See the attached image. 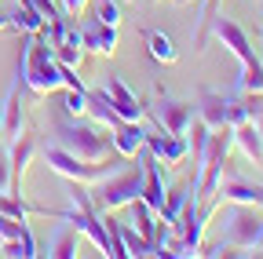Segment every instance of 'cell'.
<instances>
[{"mask_svg": "<svg viewBox=\"0 0 263 259\" xmlns=\"http://www.w3.org/2000/svg\"><path fill=\"white\" fill-rule=\"evenodd\" d=\"M22 84L29 95H37V99H44V95L59 91L66 84L62 77V62L55 58L51 44L44 41V33H26V44H22Z\"/></svg>", "mask_w": 263, "mask_h": 259, "instance_id": "cell-1", "label": "cell"}, {"mask_svg": "<svg viewBox=\"0 0 263 259\" xmlns=\"http://www.w3.org/2000/svg\"><path fill=\"white\" fill-rule=\"evenodd\" d=\"M55 146H62L66 153H73L81 161H110L114 157V143H110V128L84 121V117H70L55 128Z\"/></svg>", "mask_w": 263, "mask_h": 259, "instance_id": "cell-2", "label": "cell"}, {"mask_svg": "<svg viewBox=\"0 0 263 259\" xmlns=\"http://www.w3.org/2000/svg\"><path fill=\"white\" fill-rule=\"evenodd\" d=\"M91 190V205L99 212H117L124 205H132L143 190V168H114L110 175H103L99 183L88 186Z\"/></svg>", "mask_w": 263, "mask_h": 259, "instance_id": "cell-3", "label": "cell"}, {"mask_svg": "<svg viewBox=\"0 0 263 259\" xmlns=\"http://www.w3.org/2000/svg\"><path fill=\"white\" fill-rule=\"evenodd\" d=\"M230 150H234V128L223 124V128H216V132H212L209 153H205L201 168H197V175H194V197H197V201H212V197H216V186H219V179H223V165H227Z\"/></svg>", "mask_w": 263, "mask_h": 259, "instance_id": "cell-4", "label": "cell"}, {"mask_svg": "<svg viewBox=\"0 0 263 259\" xmlns=\"http://www.w3.org/2000/svg\"><path fill=\"white\" fill-rule=\"evenodd\" d=\"M41 157H44V165L55 172V175H62L66 183H99L103 175H110L117 165H114V157L110 161H81V157H73V153H66L62 146H41Z\"/></svg>", "mask_w": 263, "mask_h": 259, "instance_id": "cell-5", "label": "cell"}, {"mask_svg": "<svg viewBox=\"0 0 263 259\" xmlns=\"http://www.w3.org/2000/svg\"><path fill=\"white\" fill-rule=\"evenodd\" d=\"M259 230H263V215L252 205H234L223 219V241L234 248H256Z\"/></svg>", "mask_w": 263, "mask_h": 259, "instance_id": "cell-6", "label": "cell"}, {"mask_svg": "<svg viewBox=\"0 0 263 259\" xmlns=\"http://www.w3.org/2000/svg\"><path fill=\"white\" fill-rule=\"evenodd\" d=\"M41 153V135L37 132H22L11 139V150H8V157H11V193H22V179H26V168L33 165V157Z\"/></svg>", "mask_w": 263, "mask_h": 259, "instance_id": "cell-7", "label": "cell"}, {"mask_svg": "<svg viewBox=\"0 0 263 259\" xmlns=\"http://www.w3.org/2000/svg\"><path fill=\"white\" fill-rule=\"evenodd\" d=\"M22 91H26L22 70L15 66V77H11L8 95H4V106H0V135H8V139H15L22 132V121H26V113H22Z\"/></svg>", "mask_w": 263, "mask_h": 259, "instance_id": "cell-8", "label": "cell"}, {"mask_svg": "<svg viewBox=\"0 0 263 259\" xmlns=\"http://www.w3.org/2000/svg\"><path fill=\"white\" fill-rule=\"evenodd\" d=\"M103 91L110 95V106H114V113L121 117V121H143V103L136 99V91H132L117 73H106V81H103Z\"/></svg>", "mask_w": 263, "mask_h": 259, "instance_id": "cell-9", "label": "cell"}, {"mask_svg": "<svg viewBox=\"0 0 263 259\" xmlns=\"http://www.w3.org/2000/svg\"><path fill=\"white\" fill-rule=\"evenodd\" d=\"M154 121H157V128H164L168 135H186V128H190V121H194V106L190 103H179V99H161L157 106H154Z\"/></svg>", "mask_w": 263, "mask_h": 259, "instance_id": "cell-10", "label": "cell"}, {"mask_svg": "<svg viewBox=\"0 0 263 259\" xmlns=\"http://www.w3.org/2000/svg\"><path fill=\"white\" fill-rule=\"evenodd\" d=\"M209 29H212L216 41H219L230 55H234L238 62H245V58H252V55H256V51H252V44H249V33H245V29H241L234 18H219V15H216Z\"/></svg>", "mask_w": 263, "mask_h": 259, "instance_id": "cell-11", "label": "cell"}, {"mask_svg": "<svg viewBox=\"0 0 263 259\" xmlns=\"http://www.w3.org/2000/svg\"><path fill=\"white\" fill-rule=\"evenodd\" d=\"M110 143H114V153L132 161V157H139L143 143H146V128L139 121H117L110 128Z\"/></svg>", "mask_w": 263, "mask_h": 259, "instance_id": "cell-12", "label": "cell"}, {"mask_svg": "<svg viewBox=\"0 0 263 259\" xmlns=\"http://www.w3.org/2000/svg\"><path fill=\"white\" fill-rule=\"evenodd\" d=\"M143 150L157 161V165H179V161L186 157V139H179V135H168L161 128V132H146V143H143Z\"/></svg>", "mask_w": 263, "mask_h": 259, "instance_id": "cell-13", "label": "cell"}, {"mask_svg": "<svg viewBox=\"0 0 263 259\" xmlns=\"http://www.w3.org/2000/svg\"><path fill=\"white\" fill-rule=\"evenodd\" d=\"M216 197L219 201H230V205H252V208H263V183H249V179H219L216 186Z\"/></svg>", "mask_w": 263, "mask_h": 259, "instance_id": "cell-14", "label": "cell"}, {"mask_svg": "<svg viewBox=\"0 0 263 259\" xmlns=\"http://www.w3.org/2000/svg\"><path fill=\"white\" fill-rule=\"evenodd\" d=\"M81 44H84V51H95V55H114L117 51V26L88 18L81 26Z\"/></svg>", "mask_w": 263, "mask_h": 259, "instance_id": "cell-15", "label": "cell"}, {"mask_svg": "<svg viewBox=\"0 0 263 259\" xmlns=\"http://www.w3.org/2000/svg\"><path fill=\"white\" fill-rule=\"evenodd\" d=\"M197 117H201L212 132L227 124V95L212 91V88H201L197 91Z\"/></svg>", "mask_w": 263, "mask_h": 259, "instance_id": "cell-16", "label": "cell"}, {"mask_svg": "<svg viewBox=\"0 0 263 259\" xmlns=\"http://www.w3.org/2000/svg\"><path fill=\"white\" fill-rule=\"evenodd\" d=\"M234 146L245 153L249 165H263V139H259V132H256V124H252V121L234 124Z\"/></svg>", "mask_w": 263, "mask_h": 259, "instance_id": "cell-17", "label": "cell"}, {"mask_svg": "<svg viewBox=\"0 0 263 259\" xmlns=\"http://www.w3.org/2000/svg\"><path fill=\"white\" fill-rule=\"evenodd\" d=\"M84 99H88V117L95 121V124H103V128H114L121 117L114 113V106H110V95L103 91V88H84Z\"/></svg>", "mask_w": 263, "mask_h": 259, "instance_id": "cell-18", "label": "cell"}, {"mask_svg": "<svg viewBox=\"0 0 263 259\" xmlns=\"http://www.w3.org/2000/svg\"><path fill=\"white\" fill-rule=\"evenodd\" d=\"M183 139H186V153H194V168H201V161H205V153H209V139H212V128H209V124H205L201 117H194Z\"/></svg>", "mask_w": 263, "mask_h": 259, "instance_id": "cell-19", "label": "cell"}, {"mask_svg": "<svg viewBox=\"0 0 263 259\" xmlns=\"http://www.w3.org/2000/svg\"><path fill=\"white\" fill-rule=\"evenodd\" d=\"M190 193H194V186H190V183H183V186H172V190H164V205H161L157 219L172 226V223L179 219V212L186 208V201H190Z\"/></svg>", "mask_w": 263, "mask_h": 259, "instance_id": "cell-20", "label": "cell"}, {"mask_svg": "<svg viewBox=\"0 0 263 259\" xmlns=\"http://www.w3.org/2000/svg\"><path fill=\"white\" fill-rule=\"evenodd\" d=\"M55 51V58L62 62V66H70V70H77L81 66V58H84V44H81V29H66V37L51 48Z\"/></svg>", "mask_w": 263, "mask_h": 259, "instance_id": "cell-21", "label": "cell"}, {"mask_svg": "<svg viewBox=\"0 0 263 259\" xmlns=\"http://www.w3.org/2000/svg\"><path fill=\"white\" fill-rule=\"evenodd\" d=\"M146 48H150L154 62H164V66L179 62V48L172 44V37H168V33H161V29H146Z\"/></svg>", "mask_w": 263, "mask_h": 259, "instance_id": "cell-22", "label": "cell"}, {"mask_svg": "<svg viewBox=\"0 0 263 259\" xmlns=\"http://www.w3.org/2000/svg\"><path fill=\"white\" fill-rule=\"evenodd\" d=\"M117 223V219H114ZM117 237H121V245H124V252L128 255H136V259H143V255H154V245L136 230V226H128V223H117Z\"/></svg>", "mask_w": 263, "mask_h": 259, "instance_id": "cell-23", "label": "cell"}, {"mask_svg": "<svg viewBox=\"0 0 263 259\" xmlns=\"http://www.w3.org/2000/svg\"><path fill=\"white\" fill-rule=\"evenodd\" d=\"M128 208H132V223H136V230H139V234H143V237H146V241L154 245V230H157V212H154V208H150V205H146L143 197H136V201H132Z\"/></svg>", "mask_w": 263, "mask_h": 259, "instance_id": "cell-24", "label": "cell"}, {"mask_svg": "<svg viewBox=\"0 0 263 259\" xmlns=\"http://www.w3.org/2000/svg\"><path fill=\"white\" fill-rule=\"evenodd\" d=\"M48 255H55V259H73L77 255V230L73 226L55 230V237L48 241Z\"/></svg>", "mask_w": 263, "mask_h": 259, "instance_id": "cell-25", "label": "cell"}, {"mask_svg": "<svg viewBox=\"0 0 263 259\" xmlns=\"http://www.w3.org/2000/svg\"><path fill=\"white\" fill-rule=\"evenodd\" d=\"M238 91H263V58H259V55H252V58L241 62Z\"/></svg>", "mask_w": 263, "mask_h": 259, "instance_id": "cell-26", "label": "cell"}, {"mask_svg": "<svg viewBox=\"0 0 263 259\" xmlns=\"http://www.w3.org/2000/svg\"><path fill=\"white\" fill-rule=\"evenodd\" d=\"M8 18H11V29H22V33H41V29H44V18L33 11L26 0H18L15 15H8Z\"/></svg>", "mask_w": 263, "mask_h": 259, "instance_id": "cell-27", "label": "cell"}, {"mask_svg": "<svg viewBox=\"0 0 263 259\" xmlns=\"http://www.w3.org/2000/svg\"><path fill=\"white\" fill-rule=\"evenodd\" d=\"M62 110H66V117H88V99H84V88H70V91H66Z\"/></svg>", "mask_w": 263, "mask_h": 259, "instance_id": "cell-28", "label": "cell"}, {"mask_svg": "<svg viewBox=\"0 0 263 259\" xmlns=\"http://www.w3.org/2000/svg\"><path fill=\"white\" fill-rule=\"evenodd\" d=\"M99 22H106V26H121V11H117V0H95V15Z\"/></svg>", "mask_w": 263, "mask_h": 259, "instance_id": "cell-29", "label": "cell"}, {"mask_svg": "<svg viewBox=\"0 0 263 259\" xmlns=\"http://www.w3.org/2000/svg\"><path fill=\"white\" fill-rule=\"evenodd\" d=\"M26 4H29L33 11H37L44 22H55V18H62V8L55 4V0H26Z\"/></svg>", "mask_w": 263, "mask_h": 259, "instance_id": "cell-30", "label": "cell"}, {"mask_svg": "<svg viewBox=\"0 0 263 259\" xmlns=\"http://www.w3.org/2000/svg\"><path fill=\"white\" fill-rule=\"evenodd\" d=\"M18 230H22V223L0 212V245H4V241H15V237H18Z\"/></svg>", "mask_w": 263, "mask_h": 259, "instance_id": "cell-31", "label": "cell"}, {"mask_svg": "<svg viewBox=\"0 0 263 259\" xmlns=\"http://www.w3.org/2000/svg\"><path fill=\"white\" fill-rule=\"evenodd\" d=\"M241 121H249L245 103H241V99H227V124L234 128V124H241Z\"/></svg>", "mask_w": 263, "mask_h": 259, "instance_id": "cell-32", "label": "cell"}, {"mask_svg": "<svg viewBox=\"0 0 263 259\" xmlns=\"http://www.w3.org/2000/svg\"><path fill=\"white\" fill-rule=\"evenodd\" d=\"M8 190H11V157L0 146V193H8Z\"/></svg>", "mask_w": 263, "mask_h": 259, "instance_id": "cell-33", "label": "cell"}, {"mask_svg": "<svg viewBox=\"0 0 263 259\" xmlns=\"http://www.w3.org/2000/svg\"><path fill=\"white\" fill-rule=\"evenodd\" d=\"M18 241H22V259L41 255V252H37V241H33V234H29V226H26V223H22V230H18Z\"/></svg>", "mask_w": 263, "mask_h": 259, "instance_id": "cell-34", "label": "cell"}, {"mask_svg": "<svg viewBox=\"0 0 263 259\" xmlns=\"http://www.w3.org/2000/svg\"><path fill=\"white\" fill-rule=\"evenodd\" d=\"M88 4V0H59V8H62V15H81V8Z\"/></svg>", "mask_w": 263, "mask_h": 259, "instance_id": "cell-35", "label": "cell"}, {"mask_svg": "<svg viewBox=\"0 0 263 259\" xmlns=\"http://www.w3.org/2000/svg\"><path fill=\"white\" fill-rule=\"evenodd\" d=\"M4 29H11V18H8V15H0V33H4Z\"/></svg>", "mask_w": 263, "mask_h": 259, "instance_id": "cell-36", "label": "cell"}, {"mask_svg": "<svg viewBox=\"0 0 263 259\" xmlns=\"http://www.w3.org/2000/svg\"><path fill=\"white\" fill-rule=\"evenodd\" d=\"M256 252L263 255V230H259V237H256Z\"/></svg>", "mask_w": 263, "mask_h": 259, "instance_id": "cell-37", "label": "cell"}, {"mask_svg": "<svg viewBox=\"0 0 263 259\" xmlns=\"http://www.w3.org/2000/svg\"><path fill=\"white\" fill-rule=\"evenodd\" d=\"M55 4H59V0H55Z\"/></svg>", "mask_w": 263, "mask_h": 259, "instance_id": "cell-38", "label": "cell"}]
</instances>
